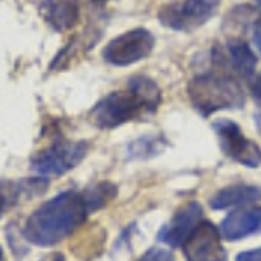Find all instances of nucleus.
<instances>
[{
	"label": "nucleus",
	"mask_w": 261,
	"mask_h": 261,
	"mask_svg": "<svg viewBox=\"0 0 261 261\" xmlns=\"http://www.w3.org/2000/svg\"><path fill=\"white\" fill-rule=\"evenodd\" d=\"M89 214L82 192H63L28 216L21 235L33 246H56L84 225Z\"/></svg>",
	"instance_id": "1"
},
{
	"label": "nucleus",
	"mask_w": 261,
	"mask_h": 261,
	"mask_svg": "<svg viewBox=\"0 0 261 261\" xmlns=\"http://www.w3.org/2000/svg\"><path fill=\"white\" fill-rule=\"evenodd\" d=\"M207 70L197 73L188 84V96L197 112L209 117L221 110H241L246 105V94L239 84L223 47L214 45L209 53Z\"/></svg>",
	"instance_id": "2"
},
{
	"label": "nucleus",
	"mask_w": 261,
	"mask_h": 261,
	"mask_svg": "<svg viewBox=\"0 0 261 261\" xmlns=\"http://www.w3.org/2000/svg\"><path fill=\"white\" fill-rule=\"evenodd\" d=\"M161 103L162 91L157 82L145 75H134L124 91L110 92L101 98L92 107L89 119L99 129H115L122 124L157 113Z\"/></svg>",
	"instance_id": "3"
},
{
	"label": "nucleus",
	"mask_w": 261,
	"mask_h": 261,
	"mask_svg": "<svg viewBox=\"0 0 261 261\" xmlns=\"http://www.w3.org/2000/svg\"><path fill=\"white\" fill-rule=\"evenodd\" d=\"M223 0H176L159 11V21L176 32H192L216 16Z\"/></svg>",
	"instance_id": "4"
},
{
	"label": "nucleus",
	"mask_w": 261,
	"mask_h": 261,
	"mask_svg": "<svg viewBox=\"0 0 261 261\" xmlns=\"http://www.w3.org/2000/svg\"><path fill=\"white\" fill-rule=\"evenodd\" d=\"M155 37L145 28H134L117 35L105 45L103 60L113 66H129L143 61L153 53Z\"/></svg>",
	"instance_id": "5"
},
{
	"label": "nucleus",
	"mask_w": 261,
	"mask_h": 261,
	"mask_svg": "<svg viewBox=\"0 0 261 261\" xmlns=\"http://www.w3.org/2000/svg\"><path fill=\"white\" fill-rule=\"evenodd\" d=\"M87 148L89 145L86 141L60 140L53 146L37 153L32 159L30 167L39 176H61L79 166V162L87 155Z\"/></svg>",
	"instance_id": "6"
},
{
	"label": "nucleus",
	"mask_w": 261,
	"mask_h": 261,
	"mask_svg": "<svg viewBox=\"0 0 261 261\" xmlns=\"http://www.w3.org/2000/svg\"><path fill=\"white\" fill-rule=\"evenodd\" d=\"M213 129L220 141L221 151L228 155L231 161L246 167H252V169L261 166V148L254 141L246 138L237 122L221 119L214 122Z\"/></svg>",
	"instance_id": "7"
},
{
	"label": "nucleus",
	"mask_w": 261,
	"mask_h": 261,
	"mask_svg": "<svg viewBox=\"0 0 261 261\" xmlns=\"http://www.w3.org/2000/svg\"><path fill=\"white\" fill-rule=\"evenodd\" d=\"M181 247L187 261H226L220 230L209 221L202 220Z\"/></svg>",
	"instance_id": "8"
},
{
	"label": "nucleus",
	"mask_w": 261,
	"mask_h": 261,
	"mask_svg": "<svg viewBox=\"0 0 261 261\" xmlns=\"http://www.w3.org/2000/svg\"><path fill=\"white\" fill-rule=\"evenodd\" d=\"M202 214L204 211H202V205L199 202H190V204L183 205L159 230L157 239L169 247H181L192 235V231L199 226V223L202 221Z\"/></svg>",
	"instance_id": "9"
},
{
	"label": "nucleus",
	"mask_w": 261,
	"mask_h": 261,
	"mask_svg": "<svg viewBox=\"0 0 261 261\" xmlns=\"http://www.w3.org/2000/svg\"><path fill=\"white\" fill-rule=\"evenodd\" d=\"M47 187L49 179L45 176L23 178L18 181H0V216H4L9 209L16 207L19 202L30 200L42 195L47 190Z\"/></svg>",
	"instance_id": "10"
},
{
	"label": "nucleus",
	"mask_w": 261,
	"mask_h": 261,
	"mask_svg": "<svg viewBox=\"0 0 261 261\" xmlns=\"http://www.w3.org/2000/svg\"><path fill=\"white\" fill-rule=\"evenodd\" d=\"M261 231V207H244L230 213L220 226L221 239L241 241Z\"/></svg>",
	"instance_id": "11"
},
{
	"label": "nucleus",
	"mask_w": 261,
	"mask_h": 261,
	"mask_svg": "<svg viewBox=\"0 0 261 261\" xmlns=\"http://www.w3.org/2000/svg\"><path fill=\"white\" fill-rule=\"evenodd\" d=\"M40 14L56 32H66L79 21L77 0H40Z\"/></svg>",
	"instance_id": "12"
},
{
	"label": "nucleus",
	"mask_w": 261,
	"mask_h": 261,
	"mask_svg": "<svg viewBox=\"0 0 261 261\" xmlns=\"http://www.w3.org/2000/svg\"><path fill=\"white\" fill-rule=\"evenodd\" d=\"M261 200V188L251 187V185H233L226 187L211 197L209 205L214 211L228 207H242V205L256 204Z\"/></svg>",
	"instance_id": "13"
},
{
	"label": "nucleus",
	"mask_w": 261,
	"mask_h": 261,
	"mask_svg": "<svg viewBox=\"0 0 261 261\" xmlns=\"http://www.w3.org/2000/svg\"><path fill=\"white\" fill-rule=\"evenodd\" d=\"M226 58H228L230 68L233 70L235 75L242 79L251 81L254 77L258 58L252 53L249 44L242 39H228L226 42Z\"/></svg>",
	"instance_id": "14"
},
{
	"label": "nucleus",
	"mask_w": 261,
	"mask_h": 261,
	"mask_svg": "<svg viewBox=\"0 0 261 261\" xmlns=\"http://www.w3.org/2000/svg\"><path fill=\"white\" fill-rule=\"evenodd\" d=\"M167 148V140L159 134V136H141L125 148V157L127 161H148L157 155H161Z\"/></svg>",
	"instance_id": "15"
},
{
	"label": "nucleus",
	"mask_w": 261,
	"mask_h": 261,
	"mask_svg": "<svg viewBox=\"0 0 261 261\" xmlns=\"http://www.w3.org/2000/svg\"><path fill=\"white\" fill-rule=\"evenodd\" d=\"M115 195H117V187L110 183V181H101V183H96L92 187L86 188V190H82V197L86 200L89 213L107 207L115 199Z\"/></svg>",
	"instance_id": "16"
},
{
	"label": "nucleus",
	"mask_w": 261,
	"mask_h": 261,
	"mask_svg": "<svg viewBox=\"0 0 261 261\" xmlns=\"http://www.w3.org/2000/svg\"><path fill=\"white\" fill-rule=\"evenodd\" d=\"M138 261H176L174 254L162 247H150Z\"/></svg>",
	"instance_id": "17"
},
{
	"label": "nucleus",
	"mask_w": 261,
	"mask_h": 261,
	"mask_svg": "<svg viewBox=\"0 0 261 261\" xmlns=\"http://www.w3.org/2000/svg\"><path fill=\"white\" fill-rule=\"evenodd\" d=\"M251 35H252V44H254L256 49H258L259 53H261V16L254 21V23H252Z\"/></svg>",
	"instance_id": "18"
},
{
	"label": "nucleus",
	"mask_w": 261,
	"mask_h": 261,
	"mask_svg": "<svg viewBox=\"0 0 261 261\" xmlns=\"http://www.w3.org/2000/svg\"><path fill=\"white\" fill-rule=\"evenodd\" d=\"M235 261H261V247L241 252V254H237V259Z\"/></svg>",
	"instance_id": "19"
},
{
	"label": "nucleus",
	"mask_w": 261,
	"mask_h": 261,
	"mask_svg": "<svg viewBox=\"0 0 261 261\" xmlns=\"http://www.w3.org/2000/svg\"><path fill=\"white\" fill-rule=\"evenodd\" d=\"M251 92H252V96H254V99L261 103V73L254 79V81H252V84H251Z\"/></svg>",
	"instance_id": "20"
},
{
	"label": "nucleus",
	"mask_w": 261,
	"mask_h": 261,
	"mask_svg": "<svg viewBox=\"0 0 261 261\" xmlns=\"http://www.w3.org/2000/svg\"><path fill=\"white\" fill-rule=\"evenodd\" d=\"M39 261H65V256L61 252H50V254H47L45 258H42Z\"/></svg>",
	"instance_id": "21"
},
{
	"label": "nucleus",
	"mask_w": 261,
	"mask_h": 261,
	"mask_svg": "<svg viewBox=\"0 0 261 261\" xmlns=\"http://www.w3.org/2000/svg\"><path fill=\"white\" fill-rule=\"evenodd\" d=\"M94 4H98V6H103V4H107L108 0H92Z\"/></svg>",
	"instance_id": "22"
},
{
	"label": "nucleus",
	"mask_w": 261,
	"mask_h": 261,
	"mask_svg": "<svg viewBox=\"0 0 261 261\" xmlns=\"http://www.w3.org/2000/svg\"><path fill=\"white\" fill-rule=\"evenodd\" d=\"M0 261H4V251H2V247H0Z\"/></svg>",
	"instance_id": "23"
},
{
	"label": "nucleus",
	"mask_w": 261,
	"mask_h": 261,
	"mask_svg": "<svg viewBox=\"0 0 261 261\" xmlns=\"http://www.w3.org/2000/svg\"><path fill=\"white\" fill-rule=\"evenodd\" d=\"M256 2H258V4H259V6H261V0H256Z\"/></svg>",
	"instance_id": "24"
}]
</instances>
